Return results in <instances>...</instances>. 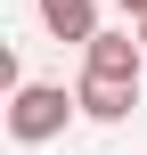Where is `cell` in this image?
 <instances>
[{"mask_svg": "<svg viewBox=\"0 0 147 155\" xmlns=\"http://www.w3.org/2000/svg\"><path fill=\"white\" fill-rule=\"evenodd\" d=\"M82 98H65L57 82H16V98H8V139H25V147H41V139H57L65 131V114H74Z\"/></svg>", "mask_w": 147, "mask_h": 155, "instance_id": "obj_1", "label": "cell"}, {"mask_svg": "<svg viewBox=\"0 0 147 155\" xmlns=\"http://www.w3.org/2000/svg\"><path fill=\"white\" fill-rule=\"evenodd\" d=\"M74 98H82V114H90V123H123V114L139 106V82H106V74H82V90H74Z\"/></svg>", "mask_w": 147, "mask_h": 155, "instance_id": "obj_2", "label": "cell"}, {"mask_svg": "<svg viewBox=\"0 0 147 155\" xmlns=\"http://www.w3.org/2000/svg\"><path fill=\"white\" fill-rule=\"evenodd\" d=\"M139 57H147V41H123V33L90 41V74H106V82H139Z\"/></svg>", "mask_w": 147, "mask_h": 155, "instance_id": "obj_3", "label": "cell"}, {"mask_svg": "<svg viewBox=\"0 0 147 155\" xmlns=\"http://www.w3.org/2000/svg\"><path fill=\"white\" fill-rule=\"evenodd\" d=\"M41 25L57 41H98V8L90 0H41Z\"/></svg>", "mask_w": 147, "mask_h": 155, "instance_id": "obj_4", "label": "cell"}, {"mask_svg": "<svg viewBox=\"0 0 147 155\" xmlns=\"http://www.w3.org/2000/svg\"><path fill=\"white\" fill-rule=\"evenodd\" d=\"M123 8H131V16H139V25H147V0H123Z\"/></svg>", "mask_w": 147, "mask_h": 155, "instance_id": "obj_5", "label": "cell"}, {"mask_svg": "<svg viewBox=\"0 0 147 155\" xmlns=\"http://www.w3.org/2000/svg\"><path fill=\"white\" fill-rule=\"evenodd\" d=\"M139 41H147V25H139Z\"/></svg>", "mask_w": 147, "mask_h": 155, "instance_id": "obj_6", "label": "cell"}]
</instances>
